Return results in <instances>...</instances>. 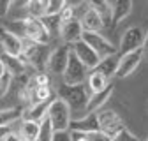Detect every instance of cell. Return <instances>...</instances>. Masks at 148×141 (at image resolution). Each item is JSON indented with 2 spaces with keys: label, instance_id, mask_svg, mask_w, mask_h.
I'll return each instance as SVG.
<instances>
[{
  "label": "cell",
  "instance_id": "d590c367",
  "mask_svg": "<svg viewBox=\"0 0 148 141\" xmlns=\"http://www.w3.org/2000/svg\"><path fill=\"white\" fill-rule=\"evenodd\" d=\"M2 141H21V136L16 134V132H7V134L2 138Z\"/></svg>",
  "mask_w": 148,
  "mask_h": 141
},
{
  "label": "cell",
  "instance_id": "8d00e7d4",
  "mask_svg": "<svg viewBox=\"0 0 148 141\" xmlns=\"http://www.w3.org/2000/svg\"><path fill=\"white\" fill-rule=\"evenodd\" d=\"M71 139L72 141H88L86 134H81V132H71Z\"/></svg>",
  "mask_w": 148,
  "mask_h": 141
},
{
  "label": "cell",
  "instance_id": "f35d334b",
  "mask_svg": "<svg viewBox=\"0 0 148 141\" xmlns=\"http://www.w3.org/2000/svg\"><path fill=\"white\" fill-rule=\"evenodd\" d=\"M5 134H7V132H5V127H0V136H2V138H4Z\"/></svg>",
  "mask_w": 148,
  "mask_h": 141
},
{
  "label": "cell",
  "instance_id": "52a82bcc",
  "mask_svg": "<svg viewBox=\"0 0 148 141\" xmlns=\"http://www.w3.org/2000/svg\"><path fill=\"white\" fill-rule=\"evenodd\" d=\"M64 85L67 86H74V85H81L86 78V67L76 58V55L71 51L69 53V60H67V67L64 70Z\"/></svg>",
  "mask_w": 148,
  "mask_h": 141
},
{
  "label": "cell",
  "instance_id": "60d3db41",
  "mask_svg": "<svg viewBox=\"0 0 148 141\" xmlns=\"http://www.w3.org/2000/svg\"><path fill=\"white\" fill-rule=\"evenodd\" d=\"M21 141H27V139H21Z\"/></svg>",
  "mask_w": 148,
  "mask_h": 141
},
{
  "label": "cell",
  "instance_id": "3957f363",
  "mask_svg": "<svg viewBox=\"0 0 148 141\" xmlns=\"http://www.w3.org/2000/svg\"><path fill=\"white\" fill-rule=\"evenodd\" d=\"M21 55L25 57L27 64H32L41 73L48 67V58H49L48 44H35L28 39H21Z\"/></svg>",
  "mask_w": 148,
  "mask_h": 141
},
{
  "label": "cell",
  "instance_id": "4fadbf2b",
  "mask_svg": "<svg viewBox=\"0 0 148 141\" xmlns=\"http://www.w3.org/2000/svg\"><path fill=\"white\" fill-rule=\"evenodd\" d=\"M69 129L72 132H81V134H92L99 132V122H97V113H88L79 120H71Z\"/></svg>",
  "mask_w": 148,
  "mask_h": 141
},
{
  "label": "cell",
  "instance_id": "d6a6232c",
  "mask_svg": "<svg viewBox=\"0 0 148 141\" xmlns=\"http://www.w3.org/2000/svg\"><path fill=\"white\" fill-rule=\"evenodd\" d=\"M86 138L88 141H111V138H108L102 132H92V134H86Z\"/></svg>",
  "mask_w": 148,
  "mask_h": 141
},
{
  "label": "cell",
  "instance_id": "f546056e",
  "mask_svg": "<svg viewBox=\"0 0 148 141\" xmlns=\"http://www.w3.org/2000/svg\"><path fill=\"white\" fill-rule=\"evenodd\" d=\"M58 18H60V21H62V23H67V21L74 20V9H72V5L65 4V7H64V9L60 11Z\"/></svg>",
  "mask_w": 148,
  "mask_h": 141
},
{
  "label": "cell",
  "instance_id": "2e32d148",
  "mask_svg": "<svg viewBox=\"0 0 148 141\" xmlns=\"http://www.w3.org/2000/svg\"><path fill=\"white\" fill-rule=\"evenodd\" d=\"M79 23H81V27H83L85 32H94V34H99V30L104 27L101 16L94 9H92V7H88V11L83 14V18H81Z\"/></svg>",
  "mask_w": 148,
  "mask_h": 141
},
{
  "label": "cell",
  "instance_id": "7402d4cb",
  "mask_svg": "<svg viewBox=\"0 0 148 141\" xmlns=\"http://www.w3.org/2000/svg\"><path fill=\"white\" fill-rule=\"evenodd\" d=\"M41 23L44 25L46 32L49 34V39L55 35H60V28H62V21L58 16H44L41 18Z\"/></svg>",
  "mask_w": 148,
  "mask_h": 141
},
{
  "label": "cell",
  "instance_id": "30bf717a",
  "mask_svg": "<svg viewBox=\"0 0 148 141\" xmlns=\"http://www.w3.org/2000/svg\"><path fill=\"white\" fill-rule=\"evenodd\" d=\"M69 53H71V46L69 44H62L55 49L53 53H49L48 58V69L55 74H64V70L67 67V60H69Z\"/></svg>",
  "mask_w": 148,
  "mask_h": 141
},
{
  "label": "cell",
  "instance_id": "b9f144b4",
  "mask_svg": "<svg viewBox=\"0 0 148 141\" xmlns=\"http://www.w3.org/2000/svg\"><path fill=\"white\" fill-rule=\"evenodd\" d=\"M146 141H148V139H146Z\"/></svg>",
  "mask_w": 148,
  "mask_h": 141
},
{
  "label": "cell",
  "instance_id": "83f0119b",
  "mask_svg": "<svg viewBox=\"0 0 148 141\" xmlns=\"http://www.w3.org/2000/svg\"><path fill=\"white\" fill-rule=\"evenodd\" d=\"M64 7H65L64 0H53V2L48 0V4H46V14L44 16H58Z\"/></svg>",
  "mask_w": 148,
  "mask_h": 141
},
{
  "label": "cell",
  "instance_id": "74e56055",
  "mask_svg": "<svg viewBox=\"0 0 148 141\" xmlns=\"http://www.w3.org/2000/svg\"><path fill=\"white\" fill-rule=\"evenodd\" d=\"M141 51H143V57H145V58L148 60V34H145V41H143Z\"/></svg>",
  "mask_w": 148,
  "mask_h": 141
},
{
  "label": "cell",
  "instance_id": "44dd1931",
  "mask_svg": "<svg viewBox=\"0 0 148 141\" xmlns=\"http://www.w3.org/2000/svg\"><path fill=\"white\" fill-rule=\"evenodd\" d=\"M88 90L92 94H97V92H102L104 88L108 86V78L101 73H97V70H94L90 76H88Z\"/></svg>",
  "mask_w": 148,
  "mask_h": 141
},
{
  "label": "cell",
  "instance_id": "e575fe53",
  "mask_svg": "<svg viewBox=\"0 0 148 141\" xmlns=\"http://www.w3.org/2000/svg\"><path fill=\"white\" fill-rule=\"evenodd\" d=\"M11 9V2H7V0H0V16H5Z\"/></svg>",
  "mask_w": 148,
  "mask_h": 141
},
{
  "label": "cell",
  "instance_id": "9a60e30c",
  "mask_svg": "<svg viewBox=\"0 0 148 141\" xmlns=\"http://www.w3.org/2000/svg\"><path fill=\"white\" fill-rule=\"evenodd\" d=\"M111 94H113V85L111 83H108V86L104 88L102 92H97V94H92L90 95V101H88V104H86V113H97L102 106H104V102L111 97Z\"/></svg>",
  "mask_w": 148,
  "mask_h": 141
},
{
  "label": "cell",
  "instance_id": "ac0fdd59",
  "mask_svg": "<svg viewBox=\"0 0 148 141\" xmlns=\"http://www.w3.org/2000/svg\"><path fill=\"white\" fill-rule=\"evenodd\" d=\"M118 62H120V55L116 53V55H111V57H106V58H101V62L97 64V67L94 70H97V73L104 74L108 79L111 76L116 74V69H118Z\"/></svg>",
  "mask_w": 148,
  "mask_h": 141
},
{
  "label": "cell",
  "instance_id": "836d02e7",
  "mask_svg": "<svg viewBox=\"0 0 148 141\" xmlns=\"http://www.w3.org/2000/svg\"><path fill=\"white\" fill-rule=\"evenodd\" d=\"M34 85L35 86H48V76L46 74H39L34 79Z\"/></svg>",
  "mask_w": 148,
  "mask_h": 141
},
{
  "label": "cell",
  "instance_id": "7c38bea8",
  "mask_svg": "<svg viewBox=\"0 0 148 141\" xmlns=\"http://www.w3.org/2000/svg\"><path fill=\"white\" fill-rule=\"evenodd\" d=\"M0 44L4 48V53L11 57H20L21 55V39L16 34L5 30L4 27H0Z\"/></svg>",
  "mask_w": 148,
  "mask_h": 141
},
{
  "label": "cell",
  "instance_id": "ffe728a7",
  "mask_svg": "<svg viewBox=\"0 0 148 141\" xmlns=\"http://www.w3.org/2000/svg\"><path fill=\"white\" fill-rule=\"evenodd\" d=\"M49 102H51V101L39 102V104H34L32 108L27 111V115H23V116H25V120H28V122H35V123H41V122L46 118V115H48Z\"/></svg>",
  "mask_w": 148,
  "mask_h": 141
},
{
  "label": "cell",
  "instance_id": "cb8c5ba5",
  "mask_svg": "<svg viewBox=\"0 0 148 141\" xmlns=\"http://www.w3.org/2000/svg\"><path fill=\"white\" fill-rule=\"evenodd\" d=\"M90 7L101 16V20H102L104 25L111 23V7H109V4H106V2H92Z\"/></svg>",
  "mask_w": 148,
  "mask_h": 141
},
{
  "label": "cell",
  "instance_id": "7a4b0ae2",
  "mask_svg": "<svg viewBox=\"0 0 148 141\" xmlns=\"http://www.w3.org/2000/svg\"><path fill=\"white\" fill-rule=\"evenodd\" d=\"M90 95H92V92L83 83L81 85H74V86L62 85L58 88V99H62L69 106V110H76V111L86 108V104L90 101Z\"/></svg>",
  "mask_w": 148,
  "mask_h": 141
},
{
  "label": "cell",
  "instance_id": "ba28073f",
  "mask_svg": "<svg viewBox=\"0 0 148 141\" xmlns=\"http://www.w3.org/2000/svg\"><path fill=\"white\" fill-rule=\"evenodd\" d=\"M145 41V30L141 27H131L129 30H125V34L120 39V53L127 55V53H132L136 49H141Z\"/></svg>",
  "mask_w": 148,
  "mask_h": 141
},
{
  "label": "cell",
  "instance_id": "d4e9b609",
  "mask_svg": "<svg viewBox=\"0 0 148 141\" xmlns=\"http://www.w3.org/2000/svg\"><path fill=\"white\" fill-rule=\"evenodd\" d=\"M39 125H41V123L25 120L23 125H21V136H23V139H27V141H35L37 134H39Z\"/></svg>",
  "mask_w": 148,
  "mask_h": 141
},
{
  "label": "cell",
  "instance_id": "8992f818",
  "mask_svg": "<svg viewBox=\"0 0 148 141\" xmlns=\"http://www.w3.org/2000/svg\"><path fill=\"white\" fill-rule=\"evenodd\" d=\"M81 41L85 42V44H88L92 49H94L97 55H99V58H106V57H111V55H116L118 53V49L111 44L109 41H106L101 34H94V32H85L83 30V34H81Z\"/></svg>",
  "mask_w": 148,
  "mask_h": 141
},
{
  "label": "cell",
  "instance_id": "4316f807",
  "mask_svg": "<svg viewBox=\"0 0 148 141\" xmlns=\"http://www.w3.org/2000/svg\"><path fill=\"white\" fill-rule=\"evenodd\" d=\"M51 138H53V129H51V123L46 116L39 125V134H37L35 141H51Z\"/></svg>",
  "mask_w": 148,
  "mask_h": 141
},
{
  "label": "cell",
  "instance_id": "d6986e66",
  "mask_svg": "<svg viewBox=\"0 0 148 141\" xmlns=\"http://www.w3.org/2000/svg\"><path fill=\"white\" fill-rule=\"evenodd\" d=\"M109 7H111V23L116 25L123 18L129 16V12L132 9V2H129V0H125V2H113V4H109Z\"/></svg>",
  "mask_w": 148,
  "mask_h": 141
},
{
  "label": "cell",
  "instance_id": "5b68a950",
  "mask_svg": "<svg viewBox=\"0 0 148 141\" xmlns=\"http://www.w3.org/2000/svg\"><path fill=\"white\" fill-rule=\"evenodd\" d=\"M97 122H99V132L106 134L108 138H115L118 132L125 129L123 122L113 110H101L97 111Z\"/></svg>",
  "mask_w": 148,
  "mask_h": 141
},
{
  "label": "cell",
  "instance_id": "603a6c76",
  "mask_svg": "<svg viewBox=\"0 0 148 141\" xmlns=\"http://www.w3.org/2000/svg\"><path fill=\"white\" fill-rule=\"evenodd\" d=\"M46 4H48V0H30V2L27 4L30 18H35V20L44 18V14H46Z\"/></svg>",
  "mask_w": 148,
  "mask_h": 141
},
{
  "label": "cell",
  "instance_id": "277c9868",
  "mask_svg": "<svg viewBox=\"0 0 148 141\" xmlns=\"http://www.w3.org/2000/svg\"><path fill=\"white\" fill-rule=\"evenodd\" d=\"M48 120L51 123L53 131H69V123H71V110L69 106L62 99H55L49 102L48 108Z\"/></svg>",
  "mask_w": 148,
  "mask_h": 141
},
{
  "label": "cell",
  "instance_id": "1f68e13d",
  "mask_svg": "<svg viewBox=\"0 0 148 141\" xmlns=\"http://www.w3.org/2000/svg\"><path fill=\"white\" fill-rule=\"evenodd\" d=\"M51 141H72L71 139V131H53Z\"/></svg>",
  "mask_w": 148,
  "mask_h": 141
},
{
  "label": "cell",
  "instance_id": "9c48e42d",
  "mask_svg": "<svg viewBox=\"0 0 148 141\" xmlns=\"http://www.w3.org/2000/svg\"><path fill=\"white\" fill-rule=\"evenodd\" d=\"M71 51L76 55V58L86 67V69H95L97 67V64L101 62V58H99V55L92 49L88 44H85L83 41H78V42H74L72 44V48H71Z\"/></svg>",
  "mask_w": 148,
  "mask_h": 141
},
{
  "label": "cell",
  "instance_id": "f1b7e54d",
  "mask_svg": "<svg viewBox=\"0 0 148 141\" xmlns=\"http://www.w3.org/2000/svg\"><path fill=\"white\" fill-rule=\"evenodd\" d=\"M11 74L9 73H5L4 70V74L0 76V97H4L7 92H9V85H11Z\"/></svg>",
  "mask_w": 148,
  "mask_h": 141
},
{
  "label": "cell",
  "instance_id": "484cf974",
  "mask_svg": "<svg viewBox=\"0 0 148 141\" xmlns=\"http://www.w3.org/2000/svg\"><path fill=\"white\" fill-rule=\"evenodd\" d=\"M20 116H21V110H18V108L0 111V127H7L9 123H12L14 120H18Z\"/></svg>",
  "mask_w": 148,
  "mask_h": 141
},
{
  "label": "cell",
  "instance_id": "e0dca14e",
  "mask_svg": "<svg viewBox=\"0 0 148 141\" xmlns=\"http://www.w3.org/2000/svg\"><path fill=\"white\" fill-rule=\"evenodd\" d=\"M0 62H2V67L5 73H9L11 76L12 74H18V76H21L23 74V70H25V62L20 60V57H11L7 55V53H2L0 55Z\"/></svg>",
  "mask_w": 148,
  "mask_h": 141
},
{
  "label": "cell",
  "instance_id": "4dcf8cb0",
  "mask_svg": "<svg viewBox=\"0 0 148 141\" xmlns=\"http://www.w3.org/2000/svg\"><path fill=\"white\" fill-rule=\"evenodd\" d=\"M111 141H139L134 134H131L127 129H123L122 132H118L115 138H111Z\"/></svg>",
  "mask_w": 148,
  "mask_h": 141
},
{
  "label": "cell",
  "instance_id": "ab89813d",
  "mask_svg": "<svg viewBox=\"0 0 148 141\" xmlns=\"http://www.w3.org/2000/svg\"><path fill=\"white\" fill-rule=\"evenodd\" d=\"M4 74V67H2V62H0V76Z\"/></svg>",
  "mask_w": 148,
  "mask_h": 141
},
{
  "label": "cell",
  "instance_id": "5bb4252c",
  "mask_svg": "<svg viewBox=\"0 0 148 141\" xmlns=\"http://www.w3.org/2000/svg\"><path fill=\"white\" fill-rule=\"evenodd\" d=\"M81 34H83V27L81 23L74 18V20L67 21V23H62V28H60V35L62 39L67 42V44H74L81 41Z\"/></svg>",
  "mask_w": 148,
  "mask_h": 141
},
{
  "label": "cell",
  "instance_id": "6da1fadb",
  "mask_svg": "<svg viewBox=\"0 0 148 141\" xmlns=\"http://www.w3.org/2000/svg\"><path fill=\"white\" fill-rule=\"evenodd\" d=\"M9 28H14L23 39H28V41H32L35 44H48L49 42V34L46 32V28L41 23V20H35V18L27 16L25 20L11 23Z\"/></svg>",
  "mask_w": 148,
  "mask_h": 141
},
{
  "label": "cell",
  "instance_id": "8fae6325",
  "mask_svg": "<svg viewBox=\"0 0 148 141\" xmlns=\"http://www.w3.org/2000/svg\"><path fill=\"white\" fill-rule=\"evenodd\" d=\"M141 60H143V51H141V49H136V51H132V53L122 55L115 76H118V78H127L131 73H134V70L138 69V65L141 64Z\"/></svg>",
  "mask_w": 148,
  "mask_h": 141
}]
</instances>
